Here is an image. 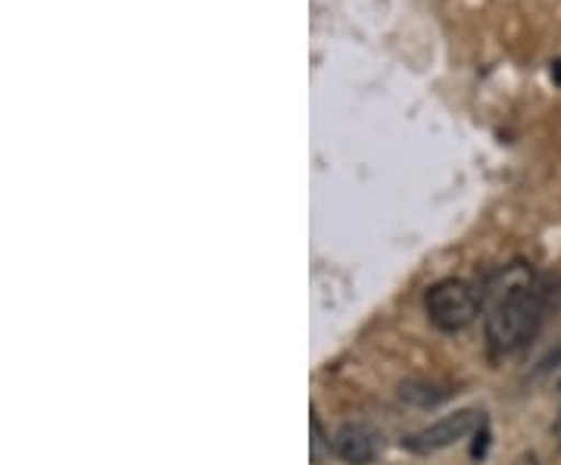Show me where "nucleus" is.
<instances>
[{
    "instance_id": "1",
    "label": "nucleus",
    "mask_w": 561,
    "mask_h": 465,
    "mask_svg": "<svg viewBox=\"0 0 561 465\" xmlns=\"http://www.w3.org/2000/svg\"><path fill=\"white\" fill-rule=\"evenodd\" d=\"M559 275H540L527 263L505 265L483 297V338L490 356L505 360L530 344L559 306Z\"/></svg>"
},
{
    "instance_id": "2",
    "label": "nucleus",
    "mask_w": 561,
    "mask_h": 465,
    "mask_svg": "<svg viewBox=\"0 0 561 465\" xmlns=\"http://www.w3.org/2000/svg\"><path fill=\"white\" fill-rule=\"evenodd\" d=\"M483 294H478L474 284H468L465 279H443L437 282L427 297H424V313L434 328H440L446 334L465 331L468 325L481 316Z\"/></svg>"
},
{
    "instance_id": "3",
    "label": "nucleus",
    "mask_w": 561,
    "mask_h": 465,
    "mask_svg": "<svg viewBox=\"0 0 561 465\" xmlns=\"http://www.w3.org/2000/svg\"><path fill=\"white\" fill-rule=\"evenodd\" d=\"M474 428H478V412H474V409H459V412H453V416H443V419H437L434 426L415 431L412 438H405V441H402V446H405V450H412V453H419V456L440 453V450H446V446L461 444Z\"/></svg>"
},
{
    "instance_id": "4",
    "label": "nucleus",
    "mask_w": 561,
    "mask_h": 465,
    "mask_svg": "<svg viewBox=\"0 0 561 465\" xmlns=\"http://www.w3.org/2000/svg\"><path fill=\"white\" fill-rule=\"evenodd\" d=\"M334 456L346 465H371L381 453V434L365 422H346L331 441Z\"/></svg>"
},
{
    "instance_id": "5",
    "label": "nucleus",
    "mask_w": 561,
    "mask_h": 465,
    "mask_svg": "<svg viewBox=\"0 0 561 465\" xmlns=\"http://www.w3.org/2000/svg\"><path fill=\"white\" fill-rule=\"evenodd\" d=\"M309 431H312V441H309V453H312V465L321 463V453L328 450L331 453V438H324V428H321L319 409L312 406V419H309Z\"/></svg>"
},
{
    "instance_id": "6",
    "label": "nucleus",
    "mask_w": 561,
    "mask_h": 465,
    "mask_svg": "<svg viewBox=\"0 0 561 465\" xmlns=\"http://www.w3.org/2000/svg\"><path fill=\"white\" fill-rule=\"evenodd\" d=\"M542 368H546V372H556V368H561V347L552 353V356H549V360H546V363H542Z\"/></svg>"
},
{
    "instance_id": "7",
    "label": "nucleus",
    "mask_w": 561,
    "mask_h": 465,
    "mask_svg": "<svg viewBox=\"0 0 561 465\" xmlns=\"http://www.w3.org/2000/svg\"><path fill=\"white\" fill-rule=\"evenodd\" d=\"M515 465H542L540 460H537V456H534V453H524L522 460H518V463Z\"/></svg>"
},
{
    "instance_id": "8",
    "label": "nucleus",
    "mask_w": 561,
    "mask_h": 465,
    "mask_svg": "<svg viewBox=\"0 0 561 465\" xmlns=\"http://www.w3.org/2000/svg\"><path fill=\"white\" fill-rule=\"evenodd\" d=\"M552 79H556L561 84V60L552 63Z\"/></svg>"
},
{
    "instance_id": "9",
    "label": "nucleus",
    "mask_w": 561,
    "mask_h": 465,
    "mask_svg": "<svg viewBox=\"0 0 561 465\" xmlns=\"http://www.w3.org/2000/svg\"><path fill=\"white\" fill-rule=\"evenodd\" d=\"M556 438H559V444H561V416H559V422H556Z\"/></svg>"
}]
</instances>
